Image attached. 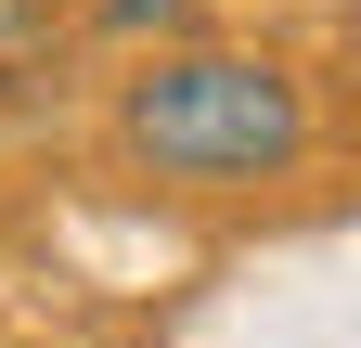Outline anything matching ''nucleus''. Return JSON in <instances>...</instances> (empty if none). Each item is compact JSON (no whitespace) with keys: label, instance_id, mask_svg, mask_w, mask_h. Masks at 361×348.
<instances>
[{"label":"nucleus","instance_id":"2","mask_svg":"<svg viewBox=\"0 0 361 348\" xmlns=\"http://www.w3.org/2000/svg\"><path fill=\"white\" fill-rule=\"evenodd\" d=\"M65 52V0H0V91Z\"/></svg>","mask_w":361,"mask_h":348},{"label":"nucleus","instance_id":"1","mask_svg":"<svg viewBox=\"0 0 361 348\" xmlns=\"http://www.w3.org/2000/svg\"><path fill=\"white\" fill-rule=\"evenodd\" d=\"M116 155L155 168V181H284L310 155V91L271 52H155L116 91Z\"/></svg>","mask_w":361,"mask_h":348},{"label":"nucleus","instance_id":"3","mask_svg":"<svg viewBox=\"0 0 361 348\" xmlns=\"http://www.w3.org/2000/svg\"><path fill=\"white\" fill-rule=\"evenodd\" d=\"M104 26H194V0H90Z\"/></svg>","mask_w":361,"mask_h":348}]
</instances>
